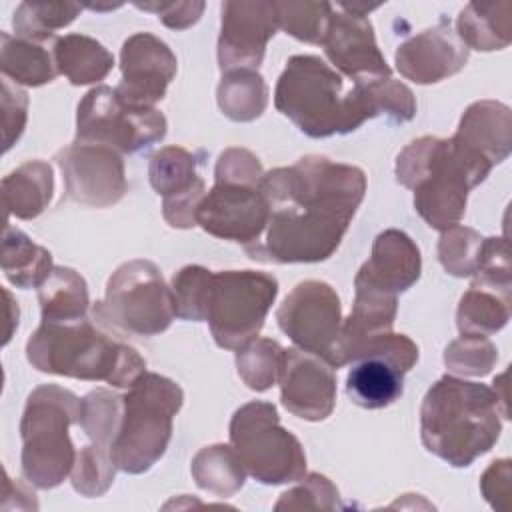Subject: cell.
Here are the masks:
<instances>
[{"mask_svg": "<svg viewBox=\"0 0 512 512\" xmlns=\"http://www.w3.org/2000/svg\"><path fill=\"white\" fill-rule=\"evenodd\" d=\"M260 192L268 206L264 238L246 248L258 262L308 264L340 246L366 194V174L326 156H304L266 172Z\"/></svg>", "mask_w": 512, "mask_h": 512, "instance_id": "1", "label": "cell"}, {"mask_svg": "<svg viewBox=\"0 0 512 512\" xmlns=\"http://www.w3.org/2000/svg\"><path fill=\"white\" fill-rule=\"evenodd\" d=\"M506 418L508 404L498 390L446 374L422 400V444L446 464L466 468L492 450Z\"/></svg>", "mask_w": 512, "mask_h": 512, "instance_id": "2", "label": "cell"}, {"mask_svg": "<svg viewBox=\"0 0 512 512\" xmlns=\"http://www.w3.org/2000/svg\"><path fill=\"white\" fill-rule=\"evenodd\" d=\"M492 166L460 140L422 136L396 158V180L414 192V208L430 228L458 226L468 192L486 180Z\"/></svg>", "mask_w": 512, "mask_h": 512, "instance_id": "3", "label": "cell"}, {"mask_svg": "<svg viewBox=\"0 0 512 512\" xmlns=\"http://www.w3.org/2000/svg\"><path fill=\"white\" fill-rule=\"evenodd\" d=\"M26 358L40 372L104 380L118 388H128L146 372V360L132 346L108 334L94 316L42 322L26 342Z\"/></svg>", "mask_w": 512, "mask_h": 512, "instance_id": "4", "label": "cell"}, {"mask_svg": "<svg viewBox=\"0 0 512 512\" xmlns=\"http://www.w3.org/2000/svg\"><path fill=\"white\" fill-rule=\"evenodd\" d=\"M274 106L310 138L348 134L372 118L362 82L344 90V78L322 58H288L274 90Z\"/></svg>", "mask_w": 512, "mask_h": 512, "instance_id": "5", "label": "cell"}, {"mask_svg": "<svg viewBox=\"0 0 512 512\" xmlns=\"http://www.w3.org/2000/svg\"><path fill=\"white\" fill-rule=\"evenodd\" d=\"M182 402L184 392L174 380L154 372L140 374L122 396V420L110 448L114 466L126 474L150 470L168 448Z\"/></svg>", "mask_w": 512, "mask_h": 512, "instance_id": "6", "label": "cell"}, {"mask_svg": "<svg viewBox=\"0 0 512 512\" xmlns=\"http://www.w3.org/2000/svg\"><path fill=\"white\" fill-rule=\"evenodd\" d=\"M80 422V398L66 388L44 384L30 392L20 422L22 474L36 488H56L72 474L76 450L70 426Z\"/></svg>", "mask_w": 512, "mask_h": 512, "instance_id": "7", "label": "cell"}, {"mask_svg": "<svg viewBox=\"0 0 512 512\" xmlns=\"http://www.w3.org/2000/svg\"><path fill=\"white\" fill-rule=\"evenodd\" d=\"M230 444L244 470L262 484L298 482L306 474L304 448L280 424L276 406L270 402L254 400L234 412Z\"/></svg>", "mask_w": 512, "mask_h": 512, "instance_id": "8", "label": "cell"}, {"mask_svg": "<svg viewBox=\"0 0 512 512\" xmlns=\"http://www.w3.org/2000/svg\"><path fill=\"white\" fill-rule=\"evenodd\" d=\"M102 326L134 336H156L168 330L176 316L172 290L150 260L124 262L108 280L106 296L92 306Z\"/></svg>", "mask_w": 512, "mask_h": 512, "instance_id": "9", "label": "cell"}, {"mask_svg": "<svg viewBox=\"0 0 512 512\" xmlns=\"http://www.w3.org/2000/svg\"><path fill=\"white\" fill-rule=\"evenodd\" d=\"M278 296V280L256 270L212 272L204 320L214 342L226 350H238L258 336L266 314Z\"/></svg>", "mask_w": 512, "mask_h": 512, "instance_id": "10", "label": "cell"}, {"mask_svg": "<svg viewBox=\"0 0 512 512\" xmlns=\"http://www.w3.org/2000/svg\"><path fill=\"white\" fill-rule=\"evenodd\" d=\"M166 128L162 112L130 106L110 86L92 88L78 104L76 142L80 144L132 154L160 142L166 136Z\"/></svg>", "mask_w": 512, "mask_h": 512, "instance_id": "11", "label": "cell"}, {"mask_svg": "<svg viewBox=\"0 0 512 512\" xmlns=\"http://www.w3.org/2000/svg\"><path fill=\"white\" fill-rule=\"evenodd\" d=\"M280 330L296 344L330 366L342 330V310L336 290L320 280H304L284 298L276 312ZM334 368V366H332Z\"/></svg>", "mask_w": 512, "mask_h": 512, "instance_id": "12", "label": "cell"}, {"mask_svg": "<svg viewBox=\"0 0 512 512\" xmlns=\"http://www.w3.org/2000/svg\"><path fill=\"white\" fill-rule=\"evenodd\" d=\"M416 362L418 346L408 336L390 332L352 362L346 394L360 408H386L402 396L404 376Z\"/></svg>", "mask_w": 512, "mask_h": 512, "instance_id": "13", "label": "cell"}, {"mask_svg": "<svg viewBox=\"0 0 512 512\" xmlns=\"http://www.w3.org/2000/svg\"><path fill=\"white\" fill-rule=\"evenodd\" d=\"M196 224L216 238L242 244L244 250L254 246L268 224L260 184L216 182L196 208Z\"/></svg>", "mask_w": 512, "mask_h": 512, "instance_id": "14", "label": "cell"}, {"mask_svg": "<svg viewBox=\"0 0 512 512\" xmlns=\"http://www.w3.org/2000/svg\"><path fill=\"white\" fill-rule=\"evenodd\" d=\"M66 196L78 204L106 208L128 190L122 156L110 148L74 142L56 154Z\"/></svg>", "mask_w": 512, "mask_h": 512, "instance_id": "15", "label": "cell"}, {"mask_svg": "<svg viewBox=\"0 0 512 512\" xmlns=\"http://www.w3.org/2000/svg\"><path fill=\"white\" fill-rule=\"evenodd\" d=\"M278 28L276 2H224L218 38L220 70H256L264 60L268 40Z\"/></svg>", "mask_w": 512, "mask_h": 512, "instance_id": "16", "label": "cell"}, {"mask_svg": "<svg viewBox=\"0 0 512 512\" xmlns=\"http://www.w3.org/2000/svg\"><path fill=\"white\" fill-rule=\"evenodd\" d=\"M122 82L116 94L130 106L154 108L174 80L178 62L166 42L150 32L132 34L120 52Z\"/></svg>", "mask_w": 512, "mask_h": 512, "instance_id": "17", "label": "cell"}, {"mask_svg": "<svg viewBox=\"0 0 512 512\" xmlns=\"http://www.w3.org/2000/svg\"><path fill=\"white\" fill-rule=\"evenodd\" d=\"M282 406L304 420L318 422L332 414L336 404V374L322 358L300 348L282 350L280 360Z\"/></svg>", "mask_w": 512, "mask_h": 512, "instance_id": "18", "label": "cell"}, {"mask_svg": "<svg viewBox=\"0 0 512 512\" xmlns=\"http://www.w3.org/2000/svg\"><path fill=\"white\" fill-rule=\"evenodd\" d=\"M322 46L334 68L354 82L392 76V70L376 44L370 20L364 14L350 10L346 4L334 8Z\"/></svg>", "mask_w": 512, "mask_h": 512, "instance_id": "19", "label": "cell"}, {"mask_svg": "<svg viewBox=\"0 0 512 512\" xmlns=\"http://www.w3.org/2000/svg\"><path fill=\"white\" fill-rule=\"evenodd\" d=\"M196 156L180 146H166L150 158V184L164 198V218L174 228L196 226V208L204 198Z\"/></svg>", "mask_w": 512, "mask_h": 512, "instance_id": "20", "label": "cell"}, {"mask_svg": "<svg viewBox=\"0 0 512 512\" xmlns=\"http://www.w3.org/2000/svg\"><path fill=\"white\" fill-rule=\"evenodd\" d=\"M394 58L404 78L432 84L460 72L466 66L468 48L450 28V22L442 20L400 44Z\"/></svg>", "mask_w": 512, "mask_h": 512, "instance_id": "21", "label": "cell"}, {"mask_svg": "<svg viewBox=\"0 0 512 512\" xmlns=\"http://www.w3.org/2000/svg\"><path fill=\"white\" fill-rule=\"evenodd\" d=\"M420 268L418 246L406 232L390 228L376 236L372 254L360 266L354 284L398 296L420 278Z\"/></svg>", "mask_w": 512, "mask_h": 512, "instance_id": "22", "label": "cell"}, {"mask_svg": "<svg viewBox=\"0 0 512 512\" xmlns=\"http://www.w3.org/2000/svg\"><path fill=\"white\" fill-rule=\"evenodd\" d=\"M454 138L480 154L494 168L508 158L512 148L510 108L496 100L470 104L460 118Z\"/></svg>", "mask_w": 512, "mask_h": 512, "instance_id": "23", "label": "cell"}, {"mask_svg": "<svg viewBox=\"0 0 512 512\" xmlns=\"http://www.w3.org/2000/svg\"><path fill=\"white\" fill-rule=\"evenodd\" d=\"M458 330L470 336H490L510 320V288L474 280L460 298Z\"/></svg>", "mask_w": 512, "mask_h": 512, "instance_id": "24", "label": "cell"}, {"mask_svg": "<svg viewBox=\"0 0 512 512\" xmlns=\"http://www.w3.org/2000/svg\"><path fill=\"white\" fill-rule=\"evenodd\" d=\"M52 190V168L42 160H30L2 180L6 212L22 220L42 214L52 198Z\"/></svg>", "mask_w": 512, "mask_h": 512, "instance_id": "25", "label": "cell"}, {"mask_svg": "<svg viewBox=\"0 0 512 512\" xmlns=\"http://www.w3.org/2000/svg\"><path fill=\"white\" fill-rule=\"evenodd\" d=\"M52 54L58 72L74 86L100 82L114 66V56L98 40L84 34L56 38Z\"/></svg>", "mask_w": 512, "mask_h": 512, "instance_id": "26", "label": "cell"}, {"mask_svg": "<svg viewBox=\"0 0 512 512\" xmlns=\"http://www.w3.org/2000/svg\"><path fill=\"white\" fill-rule=\"evenodd\" d=\"M510 12V2H470L458 14L456 34L466 44L468 50H502L510 44Z\"/></svg>", "mask_w": 512, "mask_h": 512, "instance_id": "27", "label": "cell"}, {"mask_svg": "<svg viewBox=\"0 0 512 512\" xmlns=\"http://www.w3.org/2000/svg\"><path fill=\"white\" fill-rule=\"evenodd\" d=\"M0 38V68L4 78L24 86H42L56 78L54 54L44 44L10 36L8 32H2Z\"/></svg>", "mask_w": 512, "mask_h": 512, "instance_id": "28", "label": "cell"}, {"mask_svg": "<svg viewBox=\"0 0 512 512\" xmlns=\"http://www.w3.org/2000/svg\"><path fill=\"white\" fill-rule=\"evenodd\" d=\"M52 254L34 244L18 228L6 226L2 242V272L18 288H40L52 274Z\"/></svg>", "mask_w": 512, "mask_h": 512, "instance_id": "29", "label": "cell"}, {"mask_svg": "<svg viewBox=\"0 0 512 512\" xmlns=\"http://www.w3.org/2000/svg\"><path fill=\"white\" fill-rule=\"evenodd\" d=\"M42 322H70L84 318L90 306L84 278L64 266H56L48 280L38 288Z\"/></svg>", "mask_w": 512, "mask_h": 512, "instance_id": "30", "label": "cell"}, {"mask_svg": "<svg viewBox=\"0 0 512 512\" xmlns=\"http://www.w3.org/2000/svg\"><path fill=\"white\" fill-rule=\"evenodd\" d=\"M266 102L268 90L256 70H230L218 84V106L230 120L250 122L264 112Z\"/></svg>", "mask_w": 512, "mask_h": 512, "instance_id": "31", "label": "cell"}, {"mask_svg": "<svg viewBox=\"0 0 512 512\" xmlns=\"http://www.w3.org/2000/svg\"><path fill=\"white\" fill-rule=\"evenodd\" d=\"M192 476L202 490L216 496H232L244 486L246 470L234 452L224 444L202 448L192 460Z\"/></svg>", "mask_w": 512, "mask_h": 512, "instance_id": "32", "label": "cell"}, {"mask_svg": "<svg viewBox=\"0 0 512 512\" xmlns=\"http://www.w3.org/2000/svg\"><path fill=\"white\" fill-rule=\"evenodd\" d=\"M84 6L76 2H22L14 12L16 36L40 42L54 38V30L68 26Z\"/></svg>", "mask_w": 512, "mask_h": 512, "instance_id": "33", "label": "cell"}, {"mask_svg": "<svg viewBox=\"0 0 512 512\" xmlns=\"http://www.w3.org/2000/svg\"><path fill=\"white\" fill-rule=\"evenodd\" d=\"M120 420L122 396L98 388L80 400V426L84 434L92 440V446L110 452Z\"/></svg>", "mask_w": 512, "mask_h": 512, "instance_id": "34", "label": "cell"}, {"mask_svg": "<svg viewBox=\"0 0 512 512\" xmlns=\"http://www.w3.org/2000/svg\"><path fill=\"white\" fill-rule=\"evenodd\" d=\"M282 346L270 338H254L236 350L238 374L250 390L264 392L278 382Z\"/></svg>", "mask_w": 512, "mask_h": 512, "instance_id": "35", "label": "cell"}, {"mask_svg": "<svg viewBox=\"0 0 512 512\" xmlns=\"http://www.w3.org/2000/svg\"><path fill=\"white\" fill-rule=\"evenodd\" d=\"M278 26L308 44H322L334 6L328 2H276Z\"/></svg>", "mask_w": 512, "mask_h": 512, "instance_id": "36", "label": "cell"}, {"mask_svg": "<svg viewBox=\"0 0 512 512\" xmlns=\"http://www.w3.org/2000/svg\"><path fill=\"white\" fill-rule=\"evenodd\" d=\"M484 238L466 226H452L442 232L438 258L452 276H472L480 264Z\"/></svg>", "mask_w": 512, "mask_h": 512, "instance_id": "37", "label": "cell"}, {"mask_svg": "<svg viewBox=\"0 0 512 512\" xmlns=\"http://www.w3.org/2000/svg\"><path fill=\"white\" fill-rule=\"evenodd\" d=\"M364 90L368 96V106L374 116L386 114L392 118V122H408L416 114V100L412 90L402 84L400 80L388 78H376V80H364Z\"/></svg>", "mask_w": 512, "mask_h": 512, "instance_id": "38", "label": "cell"}, {"mask_svg": "<svg viewBox=\"0 0 512 512\" xmlns=\"http://www.w3.org/2000/svg\"><path fill=\"white\" fill-rule=\"evenodd\" d=\"M116 470L118 468L114 466L108 450H100L88 444L76 454V462L72 468V486L82 496H102L114 482Z\"/></svg>", "mask_w": 512, "mask_h": 512, "instance_id": "39", "label": "cell"}, {"mask_svg": "<svg viewBox=\"0 0 512 512\" xmlns=\"http://www.w3.org/2000/svg\"><path fill=\"white\" fill-rule=\"evenodd\" d=\"M212 272L204 266H184L178 270L172 278V296H174V308L176 316L182 320H204V304L208 294Z\"/></svg>", "mask_w": 512, "mask_h": 512, "instance_id": "40", "label": "cell"}, {"mask_svg": "<svg viewBox=\"0 0 512 512\" xmlns=\"http://www.w3.org/2000/svg\"><path fill=\"white\" fill-rule=\"evenodd\" d=\"M498 358L496 346L488 336L462 334L458 340L450 342L444 352L446 366L464 376H486Z\"/></svg>", "mask_w": 512, "mask_h": 512, "instance_id": "41", "label": "cell"}, {"mask_svg": "<svg viewBox=\"0 0 512 512\" xmlns=\"http://www.w3.org/2000/svg\"><path fill=\"white\" fill-rule=\"evenodd\" d=\"M274 508L276 510H282V508L334 510V508H340V504H338V490H336V486L326 476H322V474H308L306 478L302 476V484L300 486L284 492L280 502Z\"/></svg>", "mask_w": 512, "mask_h": 512, "instance_id": "42", "label": "cell"}, {"mask_svg": "<svg viewBox=\"0 0 512 512\" xmlns=\"http://www.w3.org/2000/svg\"><path fill=\"white\" fill-rule=\"evenodd\" d=\"M264 172L258 158L244 148H228L216 162V182L260 184Z\"/></svg>", "mask_w": 512, "mask_h": 512, "instance_id": "43", "label": "cell"}, {"mask_svg": "<svg viewBox=\"0 0 512 512\" xmlns=\"http://www.w3.org/2000/svg\"><path fill=\"white\" fill-rule=\"evenodd\" d=\"M2 106H4V152L20 138L26 124L28 96L18 86H12L8 78H2Z\"/></svg>", "mask_w": 512, "mask_h": 512, "instance_id": "44", "label": "cell"}, {"mask_svg": "<svg viewBox=\"0 0 512 512\" xmlns=\"http://www.w3.org/2000/svg\"><path fill=\"white\" fill-rule=\"evenodd\" d=\"M510 460H496L490 464V468L484 472L480 480V488L484 498L490 502L492 508L496 510H508L510 508V492H512V470H510Z\"/></svg>", "mask_w": 512, "mask_h": 512, "instance_id": "45", "label": "cell"}, {"mask_svg": "<svg viewBox=\"0 0 512 512\" xmlns=\"http://www.w3.org/2000/svg\"><path fill=\"white\" fill-rule=\"evenodd\" d=\"M134 6L154 12L168 28L184 30L196 24L204 12V2H134Z\"/></svg>", "mask_w": 512, "mask_h": 512, "instance_id": "46", "label": "cell"}]
</instances>
